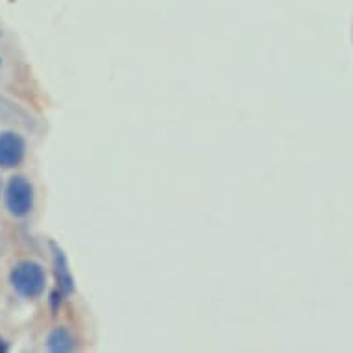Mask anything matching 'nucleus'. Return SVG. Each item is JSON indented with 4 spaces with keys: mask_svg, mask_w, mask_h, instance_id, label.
I'll return each instance as SVG.
<instances>
[{
    "mask_svg": "<svg viewBox=\"0 0 353 353\" xmlns=\"http://www.w3.org/2000/svg\"><path fill=\"white\" fill-rule=\"evenodd\" d=\"M0 119L17 124V126L28 128V130H32L34 126V121L28 115V111H24L21 105L13 104L12 100L4 99V97H0Z\"/></svg>",
    "mask_w": 353,
    "mask_h": 353,
    "instance_id": "20e7f679",
    "label": "nucleus"
},
{
    "mask_svg": "<svg viewBox=\"0 0 353 353\" xmlns=\"http://www.w3.org/2000/svg\"><path fill=\"white\" fill-rule=\"evenodd\" d=\"M2 342H4V341H0V352H6L8 346H6V344H2Z\"/></svg>",
    "mask_w": 353,
    "mask_h": 353,
    "instance_id": "0eeeda50",
    "label": "nucleus"
},
{
    "mask_svg": "<svg viewBox=\"0 0 353 353\" xmlns=\"http://www.w3.org/2000/svg\"><path fill=\"white\" fill-rule=\"evenodd\" d=\"M47 346L50 352H70L74 347V339L65 327H56L48 335Z\"/></svg>",
    "mask_w": 353,
    "mask_h": 353,
    "instance_id": "39448f33",
    "label": "nucleus"
},
{
    "mask_svg": "<svg viewBox=\"0 0 353 353\" xmlns=\"http://www.w3.org/2000/svg\"><path fill=\"white\" fill-rule=\"evenodd\" d=\"M54 250V268H56V278L59 281V287L65 290V292H70L72 290V278H70L69 268H67V263H65V257L61 254V250H58L52 244Z\"/></svg>",
    "mask_w": 353,
    "mask_h": 353,
    "instance_id": "423d86ee",
    "label": "nucleus"
},
{
    "mask_svg": "<svg viewBox=\"0 0 353 353\" xmlns=\"http://www.w3.org/2000/svg\"><path fill=\"white\" fill-rule=\"evenodd\" d=\"M10 283L17 294L28 298V300H34V298H39L43 294L45 285H47V276H45V270L37 261L24 259L19 261L17 265L12 268Z\"/></svg>",
    "mask_w": 353,
    "mask_h": 353,
    "instance_id": "f257e3e1",
    "label": "nucleus"
},
{
    "mask_svg": "<svg viewBox=\"0 0 353 353\" xmlns=\"http://www.w3.org/2000/svg\"><path fill=\"white\" fill-rule=\"evenodd\" d=\"M0 189H2V183H0Z\"/></svg>",
    "mask_w": 353,
    "mask_h": 353,
    "instance_id": "6e6552de",
    "label": "nucleus"
},
{
    "mask_svg": "<svg viewBox=\"0 0 353 353\" xmlns=\"http://www.w3.org/2000/svg\"><path fill=\"white\" fill-rule=\"evenodd\" d=\"M6 211L15 219H24L34 209V187L24 176L10 178L4 191Z\"/></svg>",
    "mask_w": 353,
    "mask_h": 353,
    "instance_id": "f03ea898",
    "label": "nucleus"
},
{
    "mask_svg": "<svg viewBox=\"0 0 353 353\" xmlns=\"http://www.w3.org/2000/svg\"><path fill=\"white\" fill-rule=\"evenodd\" d=\"M26 156V141L15 132H0V168L21 165Z\"/></svg>",
    "mask_w": 353,
    "mask_h": 353,
    "instance_id": "7ed1b4c3",
    "label": "nucleus"
}]
</instances>
